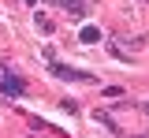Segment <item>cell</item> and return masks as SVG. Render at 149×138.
Listing matches in <instances>:
<instances>
[{
    "mask_svg": "<svg viewBox=\"0 0 149 138\" xmlns=\"http://www.w3.org/2000/svg\"><path fill=\"white\" fill-rule=\"evenodd\" d=\"M78 41H86V45H93V41H101V30H97V26H82V34H78Z\"/></svg>",
    "mask_w": 149,
    "mask_h": 138,
    "instance_id": "4",
    "label": "cell"
},
{
    "mask_svg": "<svg viewBox=\"0 0 149 138\" xmlns=\"http://www.w3.org/2000/svg\"><path fill=\"white\" fill-rule=\"evenodd\" d=\"M0 93H8V97H22V93H26V82L19 79L15 71L0 67Z\"/></svg>",
    "mask_w": 149,
    "mask_h": 138,
    "instance_id": "1",
    "label": "cell"
},
{
    "mask_svg": "<svg viewBox=\"0 0 149 138\" xmlns=\"http://www.w3.org/2000/svg\"><path fill=\"white\" fill-rule=\"evenodd\" d=\"M37 30H41V34H52V19H49V15H37Z\"/></svg>",
    "mask_w": 149,
    "mask_h": 138,
    "instance_id": "5",
    "label": "cell"
},
{
    "mask_svg": "<svg viewBox=\"0 0 149 138\" xmlns=\"http://www.w3.org/2000/svg\"><path fill=\"white\" fill-rule=\"evenodd\" d=\"M142 112H146V116H149V101H146V105H142Z\"/></svg>",
    "mask_w": 149,
    "mask_h": 138,
    "instance_id": "6",
    "label": "cell"
},
{
    "mask_svg": "<svg viewBox=\"0 0 149 138\" xmlns=\"http://www.w3.org/2000/svg\"><path fill=\"white\" fill-rule=\"evenodd\" d=\"M26 4H30V8H34V4H37V0H26Z\"/></svg>",
    "mask_w": 149,
    "mask_h": 138,
    "instance_id": "7",
    "label": "cell"
},
{
    "mask_svg": "<svg viewBox=\"0 0 149 138\" xmlns=\"http://www.w3.org/2000/svg\"><path fill=\"white\" fill-rule=\"evenodd\" d=\"M52 75L63 82H93L90 71H78V67H67V63H52Z\"/></svg>",
    "mask_w": 149,
    "mask_h": 138,
    "instance_id": "2",
    "label": "cell"
},
{
    "mask_svg": "<svg viewBox=\"0 0 149 138\" xmlns=\"http://www.w3.org/2000/svg\"><path fill=\"white\" fill-rule=\"evenodd\" d=\"M56 8L67 11V19H82V15H86V4H82V0H56Z\"/></svg>",
    "mask_w": 149,
    "mask_h": 138,
    "instance_id": "3",
    "label": "cell"
}]
</instances>
